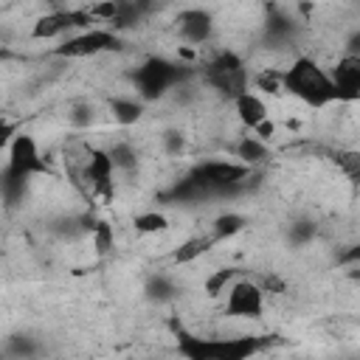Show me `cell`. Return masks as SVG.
<instances>
[{
    "instance_id": "cell-1",
    "label": "cell",
    "mask_w": 360,
    "mask_h": 360,
    "mask_svg": "<svg viewBox=\"0 0 360 360\" xmlns=\"http://www.w3.org/2000/svg\"><path fill=\"white\" fill-rule=\"evenodd\" d=\"M284 90H290L295 98L312 107H323L338 98L332 73H326L315 59L298 56L287 70H284Z\"/></svg>"
},
{
    "instance_id": "cell-2",
    "label": "cell",
    "mask_w": 360,
    "mask_h": 360,
    "mask_svg": "<svg viewBox=\"0 0 360 360\" xmlns=\"http://www.w3.org/2000/svg\"><path fill=\"white\" fill-rule=\"evenodd\" d=\"M6 174L20 177V180H28V177H34V174H48V160H45V155L39 152V143L34 141V135L20 132V135L11 138Z\"/></svg>"
},
{
    "instance_id": "cell-3",
    "label": "cell",
    "mask_w": 360,
    "mask_h": 360,
    "mask_svg": "<svg viewBox=\"0 0 360 360\" xmlns=\"http://www.w3.org/2000/svg\"><path fill=\"white\" fill-rule=\"evenodd\" d=\"M115 45H118V39L110 28H87L82 34L68 37L53 53L59 59H87V56H98V53H104Z\"/></svg>"
},
{
    "instance_id": "cell-4",
    "label": "cell",
    "mask_w": 360,
    "mask_h": 360,
    "mask_svg": "<svg viewBox=\"0 0 360 360\" xmlns=\"http://www.w3.org/2000/svg\"><path fill=\"white\" fill-rule=\"evenodd\" d=\"M135 84H138L143 98H158L166 90H172L174 84H180V68L166 62V59H149L138 68Z\"/></svg>"
},
{
    "instance_id": "cell-5",
    "label": "cell",
    "mask_w": 360,
    "mask_h": 360,
    "mask_svg": "<svg viewBox=\"0 0 360 360\" xmlns=\"http://www.w3.org/2000/svg\"><path fill=\"white\" fill-rule=\"evenodd\" d=\"M225 312L231 318H262V312H264V290L250 278H236L228 287Z\"/></svg>"
},
{
    "instance_id": "cell-6",
    "label": "cell",
    "mask_w": 360,
    "mask_h": 360,
    "mask_svg": "<svg viewBox=\"0 0 360 360\" xmlns=\"http://www.w3.org/2000/svg\"><path fill=\"white\" fill-rule=\"evenodd\" d=\"M332 82L338 98H357L360 96V56L343 53L332 68Z\"/></svg>"
},
{
    "instance_id": "cell-7",
    "label": "cell",
    "mask_w": 360,
    "mask_h": 360,
    "mask_svg": "<svg viewBox=\"0 0 360 360\" xmlns=\"http://www.w3.org/2000/svg\"><path fill=\"white\" fill-rule=\"evenodd\" d=\"M82 174H84V180H87L96 191L110 194V191H112V174H115V163H112L110 152H107V149H90Z\"/></svg>"
},
{
    "instance_id": "cell-8",
    "label": "cell",
    "mask_w": 360,
    "mask_h": 360,
    "mask_svg": "<svg viewBox=\"0 0 360 360\" xmlns=\"http://www.w3.org/2000/svg\"><path fill=\"white\" fill-rule=\"evenodd\" d=\"M177 31H180V37H183L186 42L202 45V42L214 34V20H211V14L202 11V8H186V11H180V17H177Z\"/></svg>"
},
{
    "instance_id": "cell-9",
    "label": "cell",
    "mask_w": 360,
    "mask_h": 360,
    "mask_svg": "<svg viewBox=\"0 0 360 360\" xmlns=\"http://www.w3.org/2000/svg\"><path fill=\"white\" fill-rule=\"evenodd\" d=\"M233 110H236V118H239L248 129H253V127H259L264 118H270L267 104H264L256 93H250V90H245V93H239V96L233 98Z\"/></svg>"
},
{
    "instance_id": "cell-10",
    "label": "cell",
    "mask_w": 360,
    "mask_h": 360,
    "mask_svg": "<svg viewBox=\"0 0 360 360\" xmlns=\"http://www.w3.org/2000/svg\"><path fill=\"white\" fill-rule=\"evenodd\" d=\"M236 158L242 160V163H259V160H264L267 158V146H264V141L259 138V135H245L239 143H236Z\"/></svg>"
},
{
    "instance_id": "cell-11",
    "label": "cell",
    "mask_w": 360,
    "mask_h": 360,
    "mask_svg": "<svg viewBox=\"0 0 360 360\" xmlns=\"http://www.w3.org/2000/svg\"><path fill=\"white\" fill-rule=\"evenodd\" d=\"M208 245H211V239L191 236V239H186V242L177 245V250H174V262H177V264H191V262H197V259L205 253Z\"/></svg>"
},
{
    "instance_id": "cell-12",
    "label": "cell",
    "mask_w": 360,
    "mask_h": 360,
    "mask_svg": "<svg viewBox=\"0 0 360 360\" xmlns=\"http://www.w3.org/2000/svg\"><path fill=\"white\" fill-rule=\"evenodd\" d=\"M110 110H112V118L118 124H135L141 118V112H143V107L135 98H115L110 104Z\"/></svg>"
},
{
    "instance_id": "cell-13",
    "label": "cell",
    "mask_w": 360,
    "mask_h": 360,
    "mask_svg": "<svg viewBox=\"0 0 360 360\" xmlns=\"http://www.w3.org/2000/svg\"><path fill=\"white\" fill-rule=\"evenodd\" d=\"M132 225H135L138 233H163L169 219L163 214H158V211H141V214H135Z\"/></svg>"
},
{
    "instance_id": "cell-14",
    "label": "cell",
    "mask_w": 360,
    "mask_h": 360,
    "mask_svg": "<svg viewBox=\"0 0 360 360\" xmlns=\"http://www.w3.org/2000/svg\"><path fill=\"white\" fill-rule=\"evenodd\" d=\"M245 225H248V222H245V217H242V214H233V211H228V214L217 217V222H214V239H225V236H233V233H239Z\"/></svg>"
},
{
    "instance_id": "cell-15",
    "label": "cell",
    "mask_w": 360,
    "mask_h": 360,
    "mask_svg": "<svg viewBox=\"0 0 360 360\" xmlns=\"http://www.w3.org/2000/svg\"><path fill=\"white\" fill-rule=\"evenodd\" d=\"M231 284H233V270H231V267H219V270H214V273L202 281V290H205V295L217 298V295L225 292V287H231Z\"/></svg>"
},
{
    "instance_id": "cell-16",
    "label": "cell",
    "mask_w": 360,
    "mask_h": 360,
    "mask_svg": "<svg viewBox=\"0 0 360 360\" xmlns=\"http://www.w3.org/2000/svg\"><path fill=\"white\" fill-rule=\"evenodd\" d=\"M90 236H93V245H96L98 253H107L112 248V228L107 222H96V228H93Z\"/></svg>"
},
{
    "instance_id": "cell-17",
    "label": "cell",
    "mask_w": 360,
    "mask_h": 360,
    "mask_svg": "<svg viewBox=\"0 0 360 360\" xmlns=\"http://www.w3.org/2000/svg\"><path fill=\"white\" fill-rule=\"evenodd\" d=\"M163 146L169 155H180L183 152V135L180 132H166L163 135Z\"/></svg>"
},
{
    "instance_id": "cell-18",
    "label": "cell",
    "mask_w": 360,
    "mask_h": 360,
    "mask_svg": "<svg viewBox=\"0 0 360 360\" xmlns=\"http://www.w3.org/2000/svg\"><path fill=\"white\" fill-rule=\"evenodd\" d=\"M340 262H343V264H360V245L346 248V253L340 256Z\"/></svg>"
}]
</instances>
